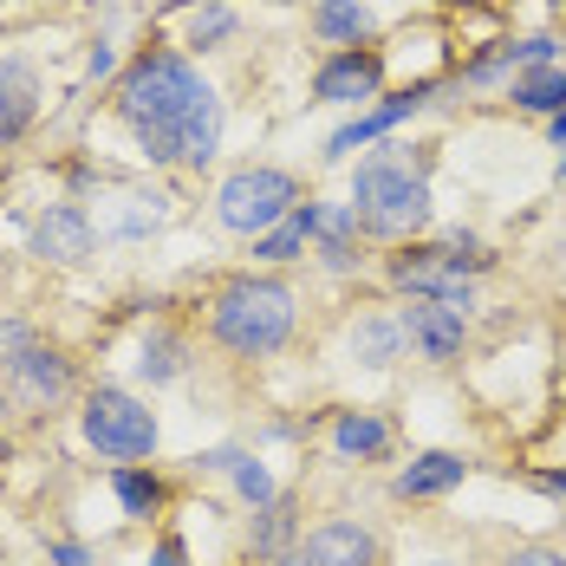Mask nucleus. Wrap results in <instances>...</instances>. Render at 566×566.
<instances>
[{"label":"nucleus","instance_id":"1","mask_svg":"<svg viewBox=\"0 0 566 566\" xmlns=\"http://www.w3.org/2000/svg\"><path fill=\"white\" fill-rule=\"evenodd\" d=\"M112 117L137 137L144 164L157 170H209L222 157L228 105L216 78L182 46H144L112 85Z\"/></svg>","mask_w":566,"mask_h":566},{"label":"nucleus","instance_id":"2","mask_svg":"<svg viewBox=\"0 0 566 566\" xmlns=\"http://www.w3.org/2000/svg\"><path fill=\"white\" fill-rule=\"evenodd\" d=\"M430 164H437L430 144H391V137H385V150H365L358 157L345 202H352V216L365 228V241H385V248L423 241V228L437 222Z\"/></svg>","mask_w":566,"mask_h":566},{"label":"nucleus","instance_id":"3","mask_svg":"<svg viewBox=\"0 0 566 566\" xmlns=\"http://www.w3.org/2000/svg\"><path fill=\"white\" fill-rule=\"evenodd\" d=\"M300 326V293L281 274H234L209 300V339L234 358H274Z\"/></svg>","mask_w":566,"mask_h":566},{"label":"nucleus","instance_id":"4","mask_svg":"<svg viewBox=\"0 0 566 566\" xmlns=\"http://www.w3.org/2000/svg\"><path fill=\"white\" fill-rule=\"evenodd\" d=\"M495 268V254L475 234H450V241H403L385 254V281L403 300H450L462 313H475V281Z\"/></svg>","mask_w":566,"mask_h":566},{"label":"nucleus","instance_id":"5","mask_svg":"<svg viewBox=\"0 0 566 566\" xmlns=\"http://www.w3.org/2000/svg\"><path fill=\"white\" fill-rule=\"evenodd\" d=\"M0 385H7V397L20 410H59L65 397L78 391V371L27 319H0Z\"/></svg>","mask_w":566,"mask_h":566},{"label":"nucleus","instance_id":"6","mask_svg":"<svg viewBox=\"0 0 566 566\" xmlns=\"http://www.w3.org/2000/svg\"><path fill=\"white\" fill-rule=\"evenodd\" d=\"M78 430H85V443L105 455V462H144V455H157V443H164L157 410L144 397H130L124 385H92L85 403H78Z\"/></svg>","mask_w":566,"mask_h":566},{"label":"nucleus","instance_id":"7","mask_svg":"<svg viewBox=\"0 0 566 566\" xmlns=\"http://www.w3.org/2000/svg\"><path fill=\"white\" fill-rule=\"evenodd\" d=\"M300 209V176L281 170V164H241V170L222 176L216 189V222L228 234H268L274 222H286Z\"/></svg>","mask_w":566,"mask_h":566},{"label":"nucleus","instance_id":"8","mask_svg":"<svg viewBox=\"0 0 566 566\" xmlns=\"http://www.w3.org/2000/svg\"><path fill=\"white\" fill-rule=\"evenodd\" d=\"M385 72H391V59L378 53V46L326 53L313 65V98L339 105V112H371V98H385Z\"/></svg>","mask_w":566,"mask_h":566},{"label":"nucleus","instance_id":"9","mask_svg":"<svg viewBox=\"0 0 566 566\" xmlns=\"http://www.w3.org/2000/svg\"><path fill=\"white\" fill-rule=\"evenodd\" d=\"M430 98H437V78H423V85H410V92H391V98H378L371 112H352V117L339 124V130L326 137V164H352L358 150L385 144V137H391L397 124H410V117L423 112Z\"/></svg>","mask_w":566,"mask_h":566},{"label":"nucleus","instance_id":"10","mask_svg":"<svg viewBox=\"0 0 566 566\" xmlns=\"http://www.w3.org/2000/svg\"><path fill=\"white\" fill-rule=\"evenodd\" d=\"M274 566H385V541L365 521H319L300 527V541Z\"/></svg>","mask_w":566,"mask_h":566},{"label":"nucleus","instance_id":"11","mask_svg":"<svg viewBox=\"0 0 566 566\" xmlns=\"http://www.w3.org/2000/svg\"><path fill=\"white\" fill-rule=\"evenodd\" d=\"M397 326H403L410 352L430 358V365H455L469 352V313L450 306V300H403L397 306Z\"/></svg>","mask_w":566,"mask_h":566},{"label":"nucleus","instance_id":"12","mask_svg":"<svg viewBox=\"0 0 566 566\" xmlns=\"http://www.w3.org/2000/svg\"><path fill=\"white\" fill-rule=\"evenodd\" d=\"M92 248H98V228H92V216L78 202H53V209H40L33 228H27V254L46 261V268H85Z\"/></svg>","mask_w":566,"mask_h":566},{"label":"nucleus","instance_id":"13","mask_svg":"<svg viewBox=\"0 0 566 566\" xmlns=\"http://www.w3.org/2000/svg\"><path fill=\"white\" fill-rule=\"evenodd\" d=\"M469 475H475V462L462 450H423L391 475V495L397 502H443V495H455Z\"/></svg>","mask_w":566,"mask_h":566},{"label":"nucleus","instance_id":"14","mask_svg":"<svg viewBox=\"0 0 566 566\" xmlns=\"http://www.w3.org/2000/svg\"><path fill=\"white\" fill-rule=\"evenodd\" d=\"M40 72H33V59L20 53H0V150H13L33 124H40Z\"/></svg>","mask_w":566,"mask_h":566},{"label":"nucleus","instance_id":"15","mask_svg":"<svg viewBox=\"0 0 566 566\" xmlns=\"http://www.w3.org/2000/svg\"><path fill=\"white\" fill-rule=\"evenodd\" d=\"M358 241H365V228L352 216V202H313V254H319L333 274H352V268L365 261Z\"/></svg>","mask_w":566,"mask_h":566},{"label":"nucleus","instance_id":"16","mask_svg":"<svg viewBox=\"0 0 566 566\" xmlns=\"http://www.w3.org/2000/svg\"><path fill=\"white\" fill-rule=\"evenodd\" d=\"M306 27H313V40L319 46H371V33H378V13L365 7V0H313V13H306Z\"/></svg>","mask_w":566,"mask_h":566},{"label":"nucleus","instance_id":"17","mask_svg":"<svg viewBox=\"0 0 566 566\" xmlns=\"http://www.w3.org/2000/svg\"><path fill=\"white\" fill-rule=\"evenodd\" d=\"M391 443L397 437L378 410H339V417H333V455H339V462H385Z\"/></svg>","mask_w":566,"mask_h":566},{"label":"nucleus","instance_id":"18","mask_svg":"<svg viewBox=\"0 0 566 566\" xmlns=\"http://www.w3.org/2000/svg\"><path fill=\"white\" fill-rule=\"evenodd\" d=\"M202 469H228V475H234V495H241L254 514L281 502V489H274V475H268V462H261V455H248V450H209V455H202Z\"/></svg>","mask_w":566,"mask_h":566},{"label":"nucleus","instance_id":"19","mask_svg":"<svg viewBox=\"0 0 566 566\" xmlns=\"http://www.w3.org/2000/svg\"><path fill=\"white\" fill-rule=\"evenodd\" d=\"M509 105L527 117H560L566 112V65H534L509 78Z\"/></svg>","mask_w":566,"mask_h":566},{"label":"nucleus","instance_id":"20","mask_svg":"<svg viewBox=\"0 0 566 566\" xmlns=\"http://www.w3.org/2000/svg\"><path fill=\"white\" fill-rule=\"evenodd\" d=\"M300 254H313V196L286 222H274L268 234H254V261H268V268H293Z\"/></svg>","mask_w":566,"mask_h":566},{"label":"nucleus","instance_id":"21","mask_svg":"<svg viewBox=\"0 0 566 566\" xmlns=\"http://www.w3.org/2000/svg\"><path fill=\"white\" fill-rule=\"evenodd\" d=\"M403 326H397V313L385 319V313H365L358 326H352V358L365 365V371H391L397 358H403Z\"/></svg>","mask_w":566,"mask_h":566},{"label":"nucleus","instance_id":"22","mask_svg":"<svg viewBox=\"0 0 566 566\" xmlns=\"http://www.w3.org/2000/svg\"><path fill=\"white\" fill-rule=\"evenodd\" d=\"M112 495H117V509L130 514V521H150V514H164V475L157 469H144V462H117L112 469Z\"/></svg>","mask_w":566,"mask_h":566},{"label":"nucleus","instance_id":"23","mask_svg":"<svg viewBox=\"0 0 566 566\" xmlns=\"http://www.w3.org/2000/svg\"><path fill=\"white\" fill-rule=\"evenodd\" d=\"M182 371H189V345H182V333L150 326L144 345H137V378H144V385H176Z\"/></svg>","mask_w":566,"mask_h":566},{"label":"nucleus","instance_id":"24","mask_svg":"<svg viewBox=\"0 0 566 566\" xmlns=\"http://www.w3.org/2000/svg\"><path fill=\"white\" fill-rule=\"evenodd\" d=\"M241 33V13H234V0H202L196 13H189V27H182V53L202 59L216 53V46H228Z\"/></svg>","mask_w":566,"mask_h":566},{"label":"nucleus","instance_id":"25","mask_svg":"<svg viewBox=\"0 0 566 566\" xmlns=\"http://www.w3.org/2000/svg\"><path fill=\"white\" fill-rule=\"evenodd\" d=\"M300 541V521H293V502H274V509H261V521H254V554L261 560H281L286 547Z\"/></svg>","mask_w":566,"mask_h":566},{"label":"nucleus","instance_id":"26","mask_svg":"<svg viewBox=\"0 0 566 566\" xmlns=\"http://www.w3.org/2000/svg\"><path fill=\"white\" fill-rule=\"evenodd\" d=\"M502 566H566V554L560 547H547V541H527V547H514Z\"/></svg>","mask_w":566,"mask_h":566},{"label":"nucleus","instance_id":"27","mask_svg":"<svg viewBox=\"0 0 566 566\" xmlns=\"http://www.w3.org/2000/svg\"><path fill=\"white\" fill-rule=\"evenodd\" d=\"M144 566H196V560H189V547H182L176 534H164V541L150 547V560H144Z\"/></svg>","mask_w":566,"mask_h":566},{"label":"nucleus","instance_id":"28","mask_svg":"<svg viewBox=\"0 0 566 566\" xmlns=\"http://www.w3.org/2000/svg\"><path fill=\"white\" fill-rule=\"evenodd\" d=\"M46 560H53V566H92V547H85V541H53V547H46Z\"/></svg>","mask_w":566,"mask_h":566},{"label":"nucleus","instance_id":"29","mask_svg":"<svg viewBox=\"0 0 566 566\" xmlns=\"http://www.w3.org/2000/svg\"><path fill=\"white\" fill-rule=\"evenodd\" d=\"M112 72H117V53H112V40H98V46H92V59H85V78L98 85V78H112Z\"/></svg>","mask_w":566,"mask_h":566},{"label":"nucleus","instance_id":"30","mask_svg":"<svg viewBox=\"0 0 566 566\" xmlns=\"http://www.w3.org/2000/svg\"><path fill=\"white\" fill-rule=\"evenodd\" d=\"M527 482H534L541 495H554V502H566V469H534Z\"/></svg>","mask_w":566,"mask_h":566},{"label":"nucleus","instance_id":"31","mask_svg":"<svg viewBox=\"0 0 566 566\" xmlns=\"http://www.w3.org/2000/svg\"><path fill=\"white\" fill-rule=\"evenodd\" d=\"M547 144L560 150V182H566V112H560V117H547Z\"/></svg>","mask_w":566,"mask_h":566},{"label":"nucleus","instance_id":"32","mask_svg":"<svg viewBox=\"0 0 566 566\" xmlns=\"http://www.w3.org/2000/svg\"><path fill=\"white\" fill-rule=\"evenodd\" d=\"M417 566H455V560H417Z\"/></svg>","mask_w":566,"mask_h":566},{"label":"nucleus","instance_id":"33","mask_svg":"<svg viewBox=\"0 0 566 566\" xmlns=\"http://www.w3.org/2000/svg\"><path fill=\"white\" fill-rule=\"evenodd\" d=\"M554 7H560V0H554Z\"/></svg>","mask_w":566,"mask_h":566}]
</instances>
